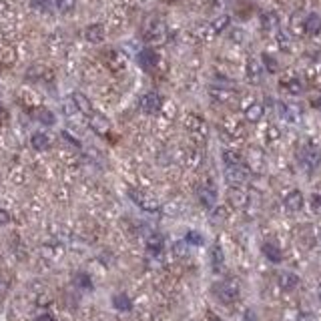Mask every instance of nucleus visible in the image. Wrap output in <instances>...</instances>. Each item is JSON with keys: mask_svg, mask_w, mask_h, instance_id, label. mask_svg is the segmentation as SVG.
I'll use <instances>...</instances> for the list:
<instances>
[{"mask_svg": "<svg viewBox=\"0 0 321 321\" xmlns=\"http://www.w3.org/2000/svg\"><path fill=\"white\" fill-rule=\"evenodd\" d=\"M239 293H241V287L235 279H223L219 283L213 285V295L221 301V303H233L239 299Z\"/></svg>", "mask_w": 321, "mask_h": 321, "instance_id": "1", "label": "nucleus"}, {"mask_svg": "<svg viewBox=\"0 0 321 321\" xmlns=\"http://www.w3.org/2000/svg\"><path fill=\"white\" fill-rule=\"evenodd\" d=\"M128 197L143 209V211H147V213H159L160 205L159 201H155L151 195H147V193L143 191H137V189H132V191L128 193Z\"/></svg>", "mask_w": 321, "mask_h": 321, "instance_id": "2", "label": "nucleus"}, {"mask_svg": "<svg viewBox=\"0 0 321 321\" xmlns=\"http://www.w3.org/2000/svg\"><path fill=\"white\" fill-rule=\"evenodd\" d=\"M223 173H225L227 183L233 185V187H241V185H245L247 179H249V171H247L245 165H241V167H225Z\"/></svg>", "mask_w": 321, "mask_h": 321, "instance_id": "3", "label": "nucleus"}, {"mask_svg": "<svg viewBox=\"0 0 321 321\" xmlns=\"http://www.w3.org/2000/svg\"><path fill=\"white\" fill-rule=\"evenodd\" d=\"M197 197H199V203H201L205 209H213L215 203H217V189H215L211 183H203V185L197 189Z\"/></svg>", "mask_w": 321, "mask_h": 321, "instance_id": "4", "label": "nucleus"}, {"mask_svg": "<svg viewBox=\"0 0 321 321\" xmlns=\"http://www.w3.org/2000/svg\"><path fill=\"white\" fill-rule=\"evenodd\" d=\"M163 106V98L157 93H145L141 96V111L145 115H157Z\"/></svg>", "mask_w": 321, "mask_h": 321, "instance_id": "5", "label": "nucleus"}, {"mask_svg": "<svg viewBox=\"0 0 321 321\" xmlns=\"http://www.w3.org/2000/svg\"><path fill=\"white\" fill-rule=\"evenodd\" d=\"M299 159L303 163V167H307V169H317L321 165V151L315 149V147H305V149L301 151Z\"/></svg>", "mask_w": 321, "mask_h": 321, "instance_id": "6", "label": "nucleus"}, {"mask_svg": "<svg viewBox=\"0 0 321 321\" xmlns=\"http://www.w3.org/2000/svg\"><path fill=\"white\" fill-rule=\"evenodd\" d=\"M89 127L93 128L96 135H102V137H106V135L111 132V123H109V119H106L104 115H98V113L89 115Z\"/></svg>", "mask_w": 321, "mask_h": 321, "instance_id": "7", "label": "nucleus"}, {"mask_svg": "<svg viewBox=\"0 0 321 321\" xmlns=\"http://www.w3.org/2000/svg\"><path fill=\"white\" fill-rule=\"evenodd\" d=\"M303 203H305L303 193L297 191V189L289 191L287 195H285V199H283V205H285V209H287L289 213H297V211H301V209H303Z\"/></svg>", "mask_w": 321, "mask_h": 321, "instance_id": "8", "label": "nucleus"}, {"mask_svg": "<svg viewBox=\"0 0 321 321\" xmlns=\"http://www.w3.org/2000/svg\"><path fill=\"white\" fill-rule=\"evenodd\" d=\"M139 64H141L145 70H153V68H157V64H159V55H157L153 48H143V50L139 52Z\"/></svg>", "mask_w": 321, "mask_h": 321, "instance_id": "9", "label": "nucleus"}, {"mask_svg": "<svg viewBox=\"0 0 321 321\" xmlns=\"http://www.w3.org/2000/svg\"><path fill=\"white\" fill-rule=\"evenodd\" d=\"M261 253L265 255L267 261H271V263H281V261H283V253H281V249H279L277 243H271V241L263 243V245H261Z\"/></svg>", "mask_w": 321, "mask_h": 321, "instance_id": "10", "label": "nucleus"}, {"mask_svg": "<svg viewBox=\"0 0 321 321\" xmlns=\"http://www.w3.org/2000/svg\"><path fill=\"white\" fill-rule=\"evenodd\" d=\"M163 249H165V239H163V235H159V233L149 235V239H147V253L153 257H159L160 253H163Z\"/></svg>", "mask_w": 321, "mask_h": 321, "instance_id": "11", "label": "nucleus"}, {"mask_svg": "<svg viewBox=\"0 0 321 321\" xmlns=\"http://www.w3.org/2000/svg\"><path fill=\"white\" fill-rule=\"evenodd\" d=\"M303 31L307 32V34H311V36L319 34L321 32V14H317V12L307 14L305 20H303Z\"/></svg>", "mask_w": 321, "mask_h": 321, "instance_id": "12", "label": "nucleus"}, {"mask_svg": "<svg viewBox=\"0 0 321 321\" xmlns=\"http://www.w3.org/2000/svg\"><path fill=\"white\" fill-rule=\"evenodd\" d=\"M72 104H74V109H76L78 113H83V115H87V117L95 113L91 100L83 95V93H74V95H72Z\"/></svg>", "mask_w": 321, "mask_h": 321, "instance_id": "13", "label": "nucleus"}, {"mask_svg": "<svg viewBox=\"0 0 321 321\" xmlns=\"http://www.w3.org/2000/svg\"><path fill=\"white\" fill-rule=\"evenodd\" d=\"M211 269L215 273H223L225 269V253L221 249V245H213L211 249Z\"/></svg>", "mask_w": 321, "mask_h": 321, "instance_id": "14", "label": "nucleus"}, {"mask_svg": "<svg viewBox=\"0 0 321 321\" xmlns=\"http://www.w3.org/2000/svg\"><path fill=\"white\" fill-rule=\"evenodd\" d=\"M263 115H265V106H263V102L253 100V102L245 109V119H247L249 123H259V121L263 119Z\"/></svg>", "mask_w": 321, "mask_h": 321, "instance_id": "15", "label": "nucleus"}, {"mask_svg": "<svg viewBox=\"0 0 321 321\" xmlns=\"http://www.w3.org/2000/svg\"><path fill=\"white\" fill-rule=\"evenodd\" d=\"M277 283H279V287L285 289V291H293L299 285V277L295 273H291V271H283V273H279Z\"/></svg>", "mask_w": 321, "mask_h": 321, "instance_id": "16", "label": "nucleus"}, {"mask_svg": "<svg viewBox=\"0 0 321 321\" xmlns=\"http://www.w3.org/2000/svg\"><path fill=\"white\" fill-rule=\"evenodd\" d=\"M209 95L213 100H217V102H229V100H233L235 98V91H231V89H221V87H211L209 89Z\"/></svg>", "mask_w": 321, "mask_h": 321, "instance_id": "17", "label": "nucleus"}, {"mask_svg": "<svg viewBox=\"0 0 321 321\" xmlns=\"http://www.w3.org/2000/svg\"><path fill=\"white\" fill-rule=\"evenodd\" d=\"M85 38H87L89 42H93V44H100V42L104 40V29H102L100 24H91V26H87V31H85Z\"/></svg>", "mask_w": 321, "mask_h": 321, "instance_id": "18", "label": "nucleus"}, {"mask_svg": "<svg viewBox=\"0 0 321 321\" xmlns=\"http://www.w3.org/2000/svg\"><path fill=\"white\" fill-rule=\"evenodd\" d=\"M279 113L281 117L287 121V123H297L299 121V109L295 104H285V102H279Z\"/></svg>", "mask_w": 321, "mask_h": 321, "instance_id": "19", "label": "nucleus"}, {"mask_svg": "<svg viewBox=\"0 0 321 321\" xmlns=\"http://www.w3.org/2000/svg\"><path fill=\"white\" fill-rule=\"evenodd\" d=\"M165 36H167V31H165V26L159 24V22H155V24L149 29V32H147V40L153 42V44L165 42Z\"/></svg>", "mask_w": 321, "mask_h": 321, "instance_id": "20", "label": "nucleus"}, {"mask_svg": "<svg viewBox=\"0 0 321 321\" xmlns=\"http://www.w3.org/2000/svg\"><path fill=\"white\" fill-rule=\"evenodd\" d=\"M261 74H263V64L257 59H249L247 63V76L251 83H259L261 81Z\"/></svg>", "mask_w": 321, "mask_h": 321, "instance_id": "21", "label": "nucleus"}, {"mask_svg": "<svg viewBox=\"0 0 321 321\" xmlns=\"http://www.w3.org/2000/svg\"><path fill=\"white\" fill-rule=\"evenodd\" d=\"M113 305H115L117 311H123V313L132 309V301H130V297H128L127 293H117L113 297Z\"/></svg>", "mask_w": 321, "mask_h": 321, "instance_id": "22", "label": "nucleus"}, {"mask_svg": "<svg viewBox=\"0 0 321 321\" xmlns=\"http://www.w3.org/2000/svg\"><path fill=\"white\" fill-rule=\"evenodd\" d=\"M223 163L225 167H241V165H245L241 153H237L233 149H225L223 151Z\"/></svg>", "mask_w": 321, "mask_h": 321, "instance_id": "23", "label": "nucleus"}, {"mask_svg": "<svg viewBox=\"0 0 321 321\" xmlns=\"http://www.w3.org/2000/svg\"><path fill=\"white\" fill-rule=\"evenodd\" d=\"M31 145L32 149H36V151H46L50 147V139L44 132H34L31 137Z\"/></svg>", "mask_w": 321, "mask_h": 321, "instance_id": "24", "label": "nucleus"}, {"mask_svg": "<svg viewBox=\"0 0 321 321\" xmlns=\"http://www.w3.org/2000/svg\"><path fill=\"white\" fill-rule=\"evenodd\" d=\"M36 121L42 123V125H46V127H52V125L57 123L52 111H48V109H38V111H36Z\"/></svg>", "mask_w": 321, "mask_h": 321, "instance_id": "25", "label": "nucleus"}, {"mask_svg": "<svg viewBox=\"0 0 321 321\" xmlns=\"http://www.w3.org/2000/svg\"><path fill=\"white\" fill-rule=\"evenodd\" d=\"M261 24H263L265 31H273V29L279 26V18H277L275 12H265V14L261 16Z\"/></svg>", "mask_w": 321, "mask_h": 321, "instance_id": "26", "label": "nucleus"}, {"mask_svg": "<svg viewBox=\"0 0 321 321\" xmlns=\"http://www.w3.org/2000/svg\"><path fill=\"white\" fill-rule=\"evenodd\" d=\"M281 85H283V89L287 91L289 95H301L303 93V85H301L299 78H289V81H283Z\"/></svg>", "mask_w": 321, "mask_h": 321, "instance_id": "27", "label": "nucleus"}, {"mask_svg": "<svg viewBox=\"0 0 321 321\" xmlns=\"http://www.w3.org/2000/svg\"><path fill=\"white\" fill-rule=\"evenodd\" d=\"M231 203L235 205V207H245L247 205V195L241 191V187H235L233 191H231Z\"/></svg>", "mask_w": 321, "mask_h": 321, "instance_id": "28", "label": "nucleus"}, {"mask_svg": "<svg viewBox=\"0 0 321 321\" xmlns=\"http://www.w3.org/2000/svg\"><path fill=\"white\" fill-rule=\"evenodd\" d=\"M261 64H263V68H265L267 72H277V68H279V63H277L271 55H267V52L261 55Z\"/></svg>", "mask_w": 321, "mask_h": 321, "instance_id": "29", "label": "nucleus"}, {"mask_svg": "<svg viewBox=\"0 0 321 321\" xmlns=\"http://www.w3.org/2000/svg\"><path fill=\"white\" fill-rule=\"evenodd\" d=\"M229 24H231V18H229V16H219V18H215V20L211 22V31L215 32V34H219V32H223Z\"/></svg>", "mask_w": 321, "mask_h": 321, "instance_id": "30", "label": "nucleus"}, {"mask_svg": "<svg viewBox=\"0 0 321 321\" xmlns=\"http://www.w3.org/2000/svg\"><path fill=\"white\" fill-rule=\"evenodd\" d=\"M185 243L187 245H203L205 243V239H203V235L201 233H197V231H189L187 235H185Z\"/></svg>", "mask_w": 321, "mask_h": 321, "instance_id": "31", "label": "nucleus"}, {"mask_svg": "<svg viewBox=\"0 0 321 321\" xmlns=\"http://www.w3.org/2000/svg\"><path fill=\"white\" fill-rule=\"evenodd\" d=\"M74 283L81 289H93V281H91V277L87 273H78L76 279H74Z\"/></svg>", "mask_w": 321, "mask_h": 321, "instance_id": "32", "label": "nucleus"}, {"mask_svg": "<svg viewBox=\"0 0 321 321\" xmlns=\"http://www.w3.org/2000/svg\"><path fill=\"white\" fill-rule=\"evenodd\" d=\"M74 6H76V2H74V0H57V8H59L63 14L72 12V10H74Z\"/></svg>", "mask_w": 321, "mask_h": 321, "instance_id": "33", "label": "nucleus"}, {"mask_svg": "<svg viewBox=\"0 0 321 321\" xmlns=\"http://www.w3.org/2000/svg\"><path fill=\"white\" fill-rule=\"evenodd\" d=\"M309 205H311V211H313L315 215H321V193L311 195V199H309Z\"/></svg>", "mask_w": 321, "mask_h": 321, "instance_id": "34", "label": "nucleus"}, {"mask_svg": "<svg viewBox=\"0 0 321 321\" xmlns=\"http://www.w3.org/2000/svg\"><path fill=\"white\" fill-rule=\"evenodd\" d=\"M32 6L40 12H48L52 8V0H32Z\"/></svg>", "mask_w": 321, "mask_h": 321, "instance_id": "35", "label": "nucleus"}, {"mask_svg": "<svg viewBox=\"0 0 321 321\" xmlns=\"http://www.w3.org/2000/svg\"><path fill=\"white\" fill-rule=\"evenodd\" d=\"M61 137H63L64 141H66V143H70V145H72V147H76V149H78V147H81V143H78V141H76V139H72V137H70V135H68V132H66V130H64L63 135H61Z\"/></svg>", "mask_w": 321, "mask_h": 321, "instance_id": "36", "label": "nucleus"}, {"mask_svg": "<svg viewBox=\"0 0 321 321\" xmlns=\"http://www.w3.org/2000/svg\"><path fill=\"white\" fill-rule=\"evenodd\" d=\"M10 223V215L4 211V209H0V227H4V225Z\"/></svg>", "mask_w": 321, "mask_h": 321, "instance_id": "37", "label": "nucleus"}, {"mask_svg": "<svg viewBox=\"0 0 321 321\" xmlns=\"http://www.w3.org/2000/svg\"><path fill=\"white\" fill-rule=\"evenodd\" d=\"M243 319L245 321H257L255 311H253V309H247V311H245V315H243Z\"/></svg>", "mask_w": 321, "mask_h": 321, "instance_id": "38", "label": "nucleus"}, {"mask_svg": "<svg viewBox=\"0 0 321 321\" xmlns=\"http://www.w3.org/2000/svg\"><path fill=\"white\" fill-rule=\"evenodd\" d=\"M275 139H279V128L269 127V141H275Z\"/></svg>", "mask_w": 321, "mask_h": 321, "instance_id": "39", "label": "nucleus"}, {"mask_svg": "<svg viewBox=\"0 0 321 321\" xmlns=\"http://www.w3.org/2000/svg\"><path fill=\"white\" fill-rule=\"evenodd\" d=\"M36 321H55V317H52L50 313H40V315L36 317Z\"/></svg>", "mask_w": 321, "mask_h": 321, "instance_id": "40", "label": "nucleus"}, {"mask_svg": "<svg viewBox=\"0 0 321 321\" xmlns=\"http://www.w3.org/2000/svg\"><path fill=\"white\" fill-rule=\"evenodd\" d=\"M299 321H315V319H313V315H309V313H301V315H299Z\"/></svg>", "mask_w": 321, "mask_h": 321, "instance_id": "41", "label": "nucleus"}, {"mask_svg": "<svg viewBox=\"0 0 321 321\" xmlns=\"http://www.w3.org/2000/svg\"><path fill=\"white\" fill-rule=\"evenodd\" d=\"M311 104H313V106H315V109H321V95L317 96V98H315V100H313V102H311Z\"/></svg>", "mask_w": 321, "mask_h": 321, "instance_id": "42", "label": "nucleus"}, {"mask_svg": "<svg viewBox=\"0 0 321 321\" xmlns=\"http://www.w3.org/2000/svg\"><path fill=\"white\" fill-rule=\"evenodd\" d=\"M211 321H221V319H219L217 315H211Z\"/></svg>", "mask_w": 321, "mask_h": 321, "instance_id": "43", "label": "nucleus"}, {"mask_svg": "<svg viewBox=\"0 0 321 321\" xmlns=\"http://www.w3.org/2000/svg\"><path fill=\"white\" fill-rule=\"evenodd\" d=\"M317 297H319V301H321V285L317 287Z\"/></svg>", "mask_w": 321, "mask_h": 321, "instance_id": "44", "label": "nucleus"}]
</instances>
